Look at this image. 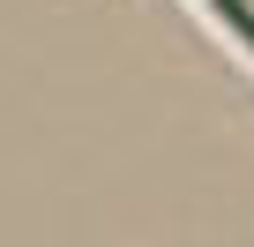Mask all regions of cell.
Masks as SVG:
<instances>
[{"label": "cell", "mask_w": 254, "mask_h": 247, "mask_svg": "<svg viewBox=\"0 0 254 247\" xmlns=\"http://www.w3.org/2000/svg\"><path fill=\"white\" fill-rule=\"evenodd\" d=\"M202 8H209V15H217V23L247 45V53H254V15H247V0H202Z\"/></svg>", "instance_id": "cell-1"}]
</instances>
